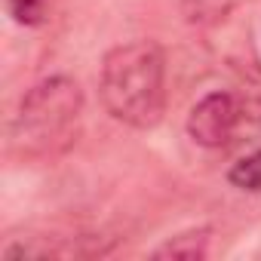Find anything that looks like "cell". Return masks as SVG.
I'll return each mask as SVG.
<instances>
[{
    "label": "cell",
    "instance_id": "cell-2",
    "mask_svg": "<svg viewBox=\"0 0 261 261\" xmlns=\"http://www.w3.org/2000/svg\"><path fill=\"white\" fill-rule=\"evenodd\" d=\"M83 114V89L74 77L56 74L34 83L10 123V142L22 157H53L74 145Z\"/></svg>",
    "mask_w": 261,
    "mask_h": 261
},
{
    "label": "cell",
    "instance_id": "cell-5",
    "mask_svg": "<svg viewBox=\"0 0 261 261\" xmlns=\"http://www.w3.org/2000/svg\"><path fill=\"white\" fill-rule=\"evenodd\" d=\"M227 181L240 191H249V194H261V148L249 151L246 157H240L230 172H227Z\"/></svg>",
    "mask_w": 261,
    "mask_h": 261
},
{
    "label": "cell",
    "instance_id": "cell-1",
    "mask_svg": "<svg viewBox=\"0 0 261 261\" xmlns=\"http://www.w3.org/2000/svg\"><path fill=\"white\" fill-rule=\"evenodd\" d=\"M105 111L133 129H154L166 111V56L157 40H133L108 49L98 74Z\"/></svg>",
    "mask_w": 261,
    "mask_h": 261
},
{
    "label": "cell",
    "instance_id": "cell-3",
    "mask_svg": "<svg viewBox=\"0 0 261 261\" xmlns=\"http://www.w3.org/2000/svg\"><path fill=\"white\" fill-rule=\"evenodd\" d=\"M246 123V101H240L233 92L215 89L206 92L188 114V136L200 148H224L237 139V133Z\"/></svg>",
    "mask_w": 261,
    "mask_h": 261
},
{
    "label": "cell",
    "instance_id": "cell-7",
    "mask_svg": "<svg viewBox=\"0 0 261 261\" xmlns=\"http://www.w3.org/2000/svg\"><path fill=\"white\" fill-rule=\"evenodd\" d=\"M7 10H10L13 22H19L25 28H37L49 19L53 0H7Z\"/></svg>",
    "mask_w": 261,
    "mask_h": 261
},
{
    "label": "cell",
    "instance_id": "cell-6",
    "mask_svg": "<svg viewBox=\"0 0 261 261\" xmlns=\"http://www.w3.org/2000/svg\"><path fill=\"white\" fill-rule=\"evenodd\" d=\"M233 7V0H181V13L191 25H215Z\"/></svg>",
    "mask_w": 261,
    "mask_h": 261
},
{
    "label": "cell",
    "instance_id": "cell-4",
    "mask_svg": "<svg viewBox=\"0 0 261 261\" xmlns=\"http://www.w3.org/2000/svg\"><path fill=\"white\" fill-rule=\"evenodd\" d=\"M209 255V227H194L185 233L169 237L163 246L154 249V258H181V261H200Z\"/></svg>",
    "mask_w": 261,
    "mask_h": 261
}]
</instances>
